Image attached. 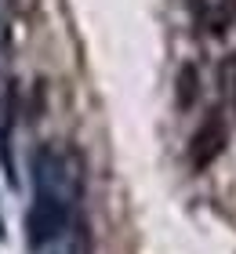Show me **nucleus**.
Returning <instances> with one entry per match:
<instances>
[{"instance_id":"obj_1","label":"nucleus","mask_w":236,"mask_h":254,"mask_svg":"<svg viewBox=\"0 0 236 254\" xmlns=\"http://www.w3.org/2000/svg\"><path fill=\"white\" fill-rule=\"evenodd\" d=\"M69 222V207H66V196L62 192H47L37 189V203L29 207L26 214V229H29V247L40 251L44 244L58 240V233L66 229Z\"/></svg>"},{"instance_id":"obj_2","label":"nucleus","mask_w":236,"mask_h":254,"mask_svg":"<svg viewBox=\"0 0 236 254\" xmlns=\"http://www.w3.org/2000/svg\"><path fill=\"white\" fill-rule=\"evenodd\" d=\"M222 149H226V124H222L218 113H211V117L196 127L193 142H189V160H193L196 171H207L222 156Z\"/></svg>"},{"instance_id":"obj_3","label":"nucleus","mask_w":236,"mask_h":254,"mask_svg":"<svg viewBox=\"0 0 236 254\" xmlns=\"http://www.w3.org/2000/svg\"><path fill=\"white\" fill-rule=\"evenodd\" d=\"M200 98V69L193 62H185L178 69V84H174V102H178V109H193Z\"/></svg>"},{"instance_id":"obj_4","label":"nucleus","mask_w":236,"mask_h":254,"mask_svg":"<svg viewBox=\"0 0 236 254\" xmlns=\"http://www.w3.org/2000/svg\"><path fill=\"white\" fill-rule=\"evenodd\" d=\"M69 254H94V236L87 218H77L73 222V240H69Z\"/></svg>"},{"instance_id":"obj_5","label":"nucleus","mask_w":236,"mask_h":254,"mask_svg":"<svg viewBox=\"0 0 236 254\" xmlns=\"http://www.w3.org/2000/svg\"><path fill=\"white\" fill-rule=\"evenodd\" d=\"M44 106H47V95H44V80H37V84H33V102H29V113H26V120H37L40 113H44Z\"/></svg>"},{"instance_id":"obj_6","label":"nucleus","mask_w":236,"mask_h":254,"mask_svg":"<svg viewBox=\"0 0 236 254\" xmlns=\"http://www.w3.org/2000/svg\"><path fill=\"white\" fill-rule=\"evenodd\" d=\"M226 76H229V84H233V102H236V55L226 62Z\"/></svg>"},{"instance_id":"obj_7","label":"nucleus","mask_w":236,"mask_h":254,"mask_svg":"<svg viewBox=\"0 0 236 254\" xmlns=\"http://www.w3.org/2000/svg\"><path fill=\"white\" fill-rule=\"evenodd\" d=\"M189 11H193L196 18H204L207 15V0H189Z\"/></svg>"},{"instance_id":"obj_8","label":"nucleus","mask_w":236,"mask_h":254,"mask_svg":"<svg viewBox=\"0 0 236 254\" xmlns=\"http://www.w3.org/2000/svg\"><path fill=\"white\" fill-rule=\"evenodd\" d=\"M0 240H4V222H0Z\"/></svg>"}]
</instances>
